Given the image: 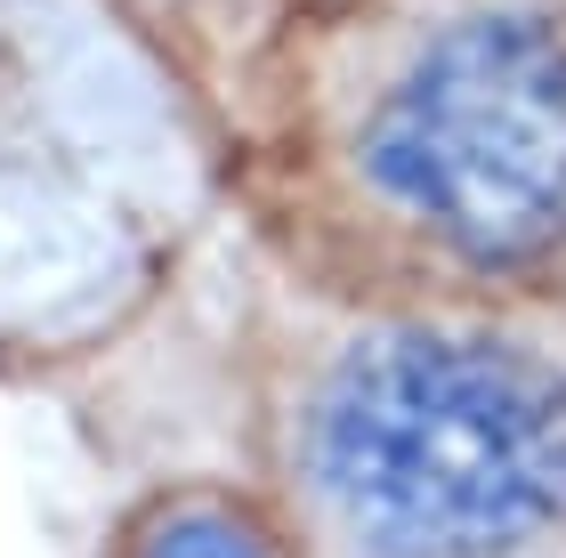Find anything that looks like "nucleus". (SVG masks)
<instances>
[{
  "label": "nucleus",
  "instance_id": "nucleus-1",
  "mask_svg": "<svg viewBox=\"0 0 566 558\" xmlns=\"http://www.w3.org/2000/svg\"><path fill=\"white\" fill-rule=\"evenodd\" d=\"M227 211L348 308H566V0H300Z\"/></svg>",
  "mask_w": 566,
  "mask_h": 558
},
{
  "label": "nucleus",
  "instance_id": "nucleus-2",
  "mask_svg": "<svg viewBox=\"0 0 566 558\" xmlns=\"http://www.w3.org/2000/svg\"><path fill=\"white\" fill-rule=\"evenodd\" d=\"M235 421L300 558H566V308H348L251 267Z\"/></svg>",
  "mask_w": 566,
  "mask_h": 558
},
{
  "label": "nucleus",
  "instance_id": "nucleus-3",
  "mask_svg": "<svg viewBox=\"0 0 566 558\" xmlns=\"http://www.w3.org/2000/svg\"><path fill=\"white\" fill-rule=\"evenodd\" d=\"M97 9L187 90V106L235 155V130L260 97V73L275 57L283 24L300 17V0H97Z\"/></svg>",
  "mask_w": 566,
  "mask_h": 558
},
{
  "label": "nucleus",
  "instance_id": "nucleus-4",
  "mask_svg": "<svg viewBox=\"0 0 566 558\" xmlns=\"http://www.w3.org/2000/svg\"><path fill=\"white\" fill-rule=\"evenodd\" d=\"M97 558H300L283 502L235 470H170L122 502Z\"/></svg>",
  "mask_w": 566,
  "mask_h": 558
}]
</instances>
